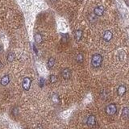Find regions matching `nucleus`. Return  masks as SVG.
Segmentation results:
<instances>
[{
	"instance_id": "obj_17",
	"label": "nucleus",
	"mask_w": 129,
	"mask_h": 129,
	"mask_svg": "<svg viewBox=\"0 0 129 129\" xmlns=\"http://www.w3.org/2000/svg\"><path fill=\"white\" fill-rule=\"evenodd\" d=\"M49 81H50L51 83H55L57 81V77L55 74H52L49 77Z\"/></svg>"
},
{
	"instance_id": "obj_4",
	"label": "nucleus",
	"mask_w": 129,
	"mask_h": 129,
	"mask_svg": "<svg viewBox=\"0 0 129 129\" xmlns=\"http://www.w3.org/2000/svg\"><path fill=\"white\" fill-rule=\"evenodd\" d=\"M61 76L64 79H70L72 76V72L69 68H65L61 71Z\"/></svg>"
},
{
	"instance_id": "obj_3",
	"label": "nucleus",
	"mask_w": 129,
	"mask_h": 129,
	"mask_svg": "<svg viewBox=\"0 0 129 129\" xmlns=\"http://www.w3.org/2000/svg\"><path fill=\"white\" fill-rule=\"evenodd\" d=\"M31 84H32L31 78H28V77H26V78H23V82H22V86H23V90H29L30 88H31Z\"/></svg>"
},
{
	"instance_id": "obj_2",
	"label": "nucleus",
	"mask_w": 129,
	"mask_h": 129,
	"mask_svg": "<svg viewBox=\"0 0 129 129\" xmlns=\"http://www.w3.org/2000/svg\"><path fill=\"white\" fill-rule=\"evenodd\" d=\"M105 111L106 113L109 116H113L117 112V106L115 103H111L106 106Z\"/></svg>"
},
{
	"instance_id": "obj_15",
	"label": "nucleus",
	"mask_w": 129,
	"mask_h": 129,
	"mask_svg": "<svg viewBox=\"0 0 129 129\" xmlns=\"http://www.w3.org/2000/svg\"><path fill=\"white\" fill-rule=\"evenodd\" d=\"M7 59L9 62H12L14 60H15V54H14L13 53H9L7 55Z\"/></svg>"
},
{
	"instance_id": "obj_14",
	"label": "nucleus",
	"mask_w": 129,
	"mask_h": 129,
	"mask_svg": "<svg viewBox=\"0 0 129 129\" xmlns=\"http://www.w3.org/2000/svg\"><path fill=\"white\" fill-rule=\"evenodd\" d=\"M54 64H55V58H54V57H50V58L48 59V67L49 69L53 68Z\"/></svg>"
},
{
	"instance_id": "obj_12",
	"label": "nucleus",
	"mask_w": 129,
	"mask_h": 129,
	"mask_svg": "<svg viewBox=\"0 0 129 129\" xmlns=\"http://www.w3.org/2000/svg\"><path fill=\"white\" fill-rule=\"evenodd\" d=\"M128 114H129V108L128 106H125L122 111V117L124 118V119H127L128 117Z\"/></svg>"
},
{
	"instance_id": "obj_20",
	"label": "nucleus",
	"mask_w": 129,
	"mask_h": 129,
	"mask_svg": "<svg viewBox=\"0 0 129 129\" xmlns=\"http://www.w3.org/2000/svg\"><path fill=\"white\" fill-rule=\"evenodd\" d=\"M56 1H57V0H51V2H55Z\"/></svg>"
},
{
	"instance_id": "obj_10",
	"label": "nucleus",
	"mask_w": 129,
	"mask_h": 129,
	"mask_svg": "<svg viewBox=\"0 0 129 129\" xmlns=\"http://www.w3.org/2000/svg\"><path fill=\"white\" fill-rule=\"evenodd\" d=\"M82 30H77L74 33V37H75V40L77 41L80 40L82 39Z\"/></svg>"
},
{
	"instance_id": "obj_7",
	"label": "nucleus",
	"mask_w": 129,
	"mask_h": 129,
	"mask_svg": "<svg viewBox=\"0 0 129 129\" xmlns=\"http://www.w3.org/2000/svg\"><path fill=\"white\" fill-rule=\"evenodd\" d=\"M94 13L96 16H102L104 13V7L102 6L95 7L94 10Z\"/></svg>"
},
{
	"instance_id": "obj_8",
	"label": "nucleus",
	"mask_w": 129,
	"mask_h": 129,
	"mask_svg": "<svg viewBox=\"0 0 129 129\" xmlns=\"http://www.w3.org/2000/svg\"><path fill=\"white\" fill-rule=\"evenodd\" d=\"M126 91H127V88L124 85H121L118 87V90H117V94L119 96H123L125 94Z\"/></svg>"
},
{
	"instance_id": "obj_19",
	"label": "nucleus",
	"mask_w": 129,
	"mask_h": 129,
	"mask_svg": "<svg viewBox=\"0 0 129 129\" xmlns=\"http://www.w3.org/2000/svg\"><path fill=\"white\" fill-rule=\"evenodd\" d=\"M2 66V61H0V68H1Z\"/></svg>"
},
{
	"instance_id": "obj_18",
	"label": "nucleus",
	"mask_w": 129,
	"mask_h": 129,
	"mask_svg": "<svg viewBox=\"0 0 129 129\" xmlns=\"http://www.w3.org/2000/svg\"><path fill=\"white\" fill-rule=\"evenodd\" d=\"M45 80L44 78H40V81H39V86L40 87H41V88H43L44 86H45Z\"/></svg>"
},
{
	"instance_id": "obj_9",
	"label": "nucleus",
	"mask_w": 129,
	"mask_h": 129,
	"mask_svg": "<svg viewBox=\"0 0 129 129\" xmlns=\"http://www.w3.org/2000/svg\"><path fill=\"white\" fill-rule=\"evenodd\" d=\"M10 82V77L9 75H4L2 78H1V81H0V83H1L2 86H7V85L9 84Z\"/></svg>"
},
{
	"instance_id": "obj_21",
	"label": "nucleus",
	"mask_w": 129,
	"mask_h": 129,
	"mask_svg": "<svg viewBox=\"0 0 129 129\" xmlns=\"http://www.w3.org/2000/svg\"><path fill=\"white\" fill-rule=\"evenodd\" d=\"M2 51V46H1V45H0V52Z\"/></svg>"
},
{
	"instance_id": "obj_16",
	"label": "nucleus",
	"mask_w": 129,
	"mask_h": 129,
	"mask_svg": "<svg viewBox=\"0 0 129 129\" xmlns=\"http://www.w3.org/2000/svg\"><path fill=\"white\" fill-rule=\"evenodd\" d=\"M52 101L54 103H59V96L57 94H53L52 96Z\"/></svg>"
},
{
	"instance_id": "obj_11",
	"label": "nucleus",
	"mask_w": 129,
	"mask_h": 129,
	"mask_svg": "<svg viewBox=\"0 0 129 129\" xmlns=\"http://www.w3.org/2000/svg\"><path fill=\"white\" fill-rule=\"evenodd\" d=\"M34 39H35V43L40 44L41 42H42V40H43L42 35H41L40 33H36V34H35V35H34Z\"/></svg>"
},
{
	"instance_id": "obj_6",
	"label": "nucleus",
	"mask_w": 129,
	"mask_h": 129,
	"mask_svg": "<svg viewBox=\"0 0 129 129\" xmlns=\"http://www.w3.org/2000/svg\"><path fill=\"white\" fill-rule=\"evenodd\" d=\"M112 37H113V34H112V32L111 31H109V30H106V31L104 32L103 34V40L106 41V42H109L110 40H111Z\"/></svg>"
},
{
	"instance_id": "obj_1",
	"label": "nucleus",
	"mask_w": 129,
	"mask_h": 129,
	"mask_svg": "<svg viewBox=\"0 0 129 129\" xmlns=\"http://www.w3.org/2000/svg\"><path fill=\"white\" fill-rule=\"evenodd\" d=\"M102 63H103V57L102 55L100 54H94L92 56V58H91V65L94 68H98L102 65Z\"/></svg>"
},
{
	"instance_id": "obj_5",
	"label": "nucleus",
	"mask_w": 129,
	"mask_h": 129,
	"mask_svg": "<svg viewBox=\"0 0 129 129\" xmlns=\"http://www.w3.org/2000/svg\"><path fill=\"white\" fill-rule=\"evenodd\" d=\"M86 123L87 125L90 126V127H92V126H94L96 123V118L94 115H90V116L87 118L86 120Z\"/></svg>"
},
{
	"instance_id": "obj_13",
	"label": "nucleus",
	"mask_w": 129,
	"mask_h": 129,
	"mask_svg": "<svg viewBox=\"0 0 129 129\" xmlns=\"http://www.w3.org/2000/svg\"><path fill=\"white\" fill-rule=\"evenodd\" d=\"M76 61L77 62H78V63H82L84 61V56L82 55V53H78V55L76 56Z\"/></svg>"
}]
</instances>
